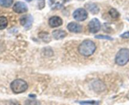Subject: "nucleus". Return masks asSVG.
<instances>
[{
  "instance_id": "nucleus-9",
  "label": "nucleus",
  "mask_w": 129,
  "mask_h": 105,
  "mask_svg": "<svg viewBox=\"0 0 129 105\" xmlns=\"http://www.w3.org/2000/svg\"><path fill=\"white\" fill-rule=\"evenodd\" d=\"M67 28L70 32L73 33H80L82 30V27L75 22H71L67 25Z\"/></svg>"
},
{
  "instance_id": "nucleus-14",
  "label": "nucleus",
  "mask_w": 129,
  "mask_h": 105,
  "mask_svg": "<svg viewBox=\"0 0 129 105\" xmlns=\"http://www.w3.org/2000/svg\"><path fill=\"white\" fill-rule=\"evenodd\" d=\"M109 13H110V16L113 18H117L120 17L119 12L116 10L114 9V8H111L110 10V12H109Z\"/></svg>"
},
{
  "instance_id": "nucleus-19",
  "label": "nucleus",
  "mask_w": 129,
  "mask_h": 105,
  "mask_svg": "<svg viewBox=\"0 0 129 105\" xmlns=\"http://www.w3.org/2000/svg\"><path fill=\"white\" fill-rule=\"evenodd\" d=\"M120 37L124 39H128L129 38V32H126L125 33H123V34H121L120 35Z\"/></svg>"
},
{
  "instance_id": "nucleus-7",
  "label": "nucleus",
  "mask_w": 129,
  "mask_h": 105,
  "mask_svg": "<svg viewBox=\"0 0 129 105\" xmlns=\"http://www.w3.org/2000/svg\"><path fill=\"white\" fill-rule=\"evenodd\" d=\"M13 10L17 13H26L28 11L27 5L23 2H17L13 7Z\"/></svg>"
},
{
  "instance_id": "nucleus-1",
  "label": "nucleus",
  "mask_w": 129,
  "mask_h": 105,
  "mask_svg": "<svg viewBox=\"0 0 129 105\" xmlns=\"http://www.w3.org/2000/svg\"><path fill=\"white\" fill-rule=\"evenodd\" d=\"M96 46L92 40H86L83 41L79 47V52L82 55L89 57L95 52Z\"/></svg>"
},
{
  "instance_id": "nucleus-17",
  "label": "nucleus",
  "mask_w": 129,
  "mask_h": 105,
  "mask_svg": "<svg viewBox=\"0 0 129 105\" xmlns=\"http://www.w3.org/2000/svg\"><path fill=\"white\" fill-rule=\"evenodd\" d=\"M38 5L39 9L42 10L45 6V0H38Z\"/></svg>"
},
{
  "instance_id": "nucleus-4",
  "label": "nucleus",
  "mask_w": 129,
  "mask_h": 105,
  "mask_svg": "<svg viewBox=\"0 0 129 105\" xmlns=\"http://www.w3.org/2000/svg\"><path fill=\"white\" fill-rule=\"evenodd\" d=\"M87 12L84 8H79L77 9L73 13V17L74 19L76 20L77 21H80L82 22L87 18Z\"/></svg>"
},
{
  "instance_id": "nucleus-6",
  "label": "nucleus",
  "mask_w": 129,
  "mask_h": 105,
  "mask_svg": "<svg viewBox=\"0 0 129 105\" xmlns=\"http://www.w3.org/2000/svg\"><path fill=\"white\" fill-rule=\"evenodd\" d=\"M33 20H34L33 17L29 15L22 16L20 19V22L25 29H30L32 27Z\"/></svg>"
},
{
  "instance_id": "nucleus-21",
  "label": "nucleus",
  "mask_w": 129,
  "mask_h": 105,
  "mask_svg": "<svg viewBox=\"0 0 129 105\" xmlns=\"http://www.w3.org/2000/svg\"><path fill=\"white\" fill-rule=\"evenodd\" d=\"M26 1H27V2H32V0H26Z\"/></svg>"
},
{
  "instance_id": "nucleus-20",
  "label": "nucleus",
  "mask_w": 129,
  "mask_h": 105,
  "mask_svg": "<svg viewBox=\"0 0 129 105\" xmlns=\"http://www.w3.org/2000/svg\"><path fill=\"white\" fill-rule=\"evenodd\" d=\"M6 105H20V104L18 102H17V101H10L8 102H7Z\"/></svg>"
},
{
  "instance_id": "nucleus-3",
  "label": "nucleus",
  "mask_w": 129,
  "mask_h": 105,
  "mask_svg": "<svg viewBox=\"0 0 129 105\" xmlns=\"http://www.w3.org/2000/svg\"><path fill=\"white\" fill-rule=\"evenodd\" d=\"M129 61V50L126 48L120 49L115 57V62L120 66L125 65Z\"/></svg>"
},
{
  "instance_id": "nucleus-16",
  "label": "nucleus",
  "mask_w": 129,
  "mask_h": 105,
  "mask_svg": "<svg viewBox=\"0 0 129 105\" xmlns=\"http://www.w3.org/2000/svg\"><path fill=\"white\" fill-rule=\"evenodd\" d=\"M79 103L81 104H98L99 102L98 101H80L79 102Z\"/></svg>"
},
{
  "instance_id": "nucleus-8",
  "label": "nucleus",
  "mask_w": 129,
  "mask_h": 105,
  "mask_svg": "<svg viewBox=\"0 0 129 105\" xmlns=\"http://www.w3.org/2000/svg\"><path fill=\"white\" fill-rule=\"evenodd\" d=\"M63 23L62 19L59 17L54 16L49 18V25L51 28H56L61 26Z\"/></svg>"
},
{
  "instance_id": "nucleus-10",
  "label": "nucleus",
  "mask_w": 129,
  "mask_h": 105,
  "mask_svg": "<svg viewBox=\"0 0 129 105\" xmlns=\"http://www.w3.org/2000/svg\"><path fill=\"white\" fill-rule=\"evenodd\" d=\"M52 35L54 39L59 40V39H62L65 37L67 35V33L65 31L62 30H56L53 31Z\"/></svg>"
},
{
  "instance_id": "nucleus-15",
  "label": "nucleus",
  "mask_w": 129,
  "mask_h": 105,
  "mask_svg": "<svg viewBox=\"0 0 129 105\" xmlns=\"http://www.w3.org/2000/svg\"><path fill=\"white\" fill-rule=\"evenodd\" d=\"M95 38L97 39H103V40H112L113 38L111 37L108 36V35H99L95 36Z\"/></svg>"
},
{
  "instance_id": "nucleus-2",
  "label": "nucleus",
  "mask_w": 129,
  "mask_h": 105,
  "mask_svg": "<svg viewBox=\"0 0 129 105\" xmlns=\"http://www.w3.org/2000/svg\"><path fill=\"white\" fill-rule=\"evenodd\" d=\"M10 87L13 92L18 94L25 92L28 88V84L23 80L17 79L11 83Z\"/></svg>"
},
{
  "instance_id": "nucleus-12",
  "label": "nucleus",
  "mask_w": 129,
  "mask_h": 105,
  "mask_svg": "<svg viewBox=\"0 0 129 105\" xmlns=\"http://www.w3.org/2000/svg\"><path fill=\"white\" fill-rule=\"evenodd\" d=\"M8 25V20L5 17H0V30H3L7 28Z\"/></svg>"
},
{
  "instance_id": "nucleus-11",
  "label": "nucleus",
  "mask_w": 129,
  "mask_h": 105,
  "mask_svg": "<svg viewBox=\"0 0 129 105\" xmlns=\"http://www.w3.org/2000/svg\"><path fill=\"white\" fill-rule=\"evenodd\" d=\"M85 7H86L87 9L92 13V14H97V13H99V11H100V8L98 6L96 5L94 3H87L85 5Z\"/></svg>"
},
{
  "instance_id": "nucleus-5",
  "label": "nucleus",
  "mask_w": 129,
  "mask_h": 105,
  "mask_svg": "<svg viewBox=\"0 0 129 105\" xmlns=\"http://www.w3.org/2000/svg\"><path fill=\"white\" fill-rule=\"evenodd\" d=\"M89 32L92 33H95L100 31L101 28V23L98 18H93L89 22L88 24Z\"/></svg>"
},
{
  "instance_id": "nucleus-13",
  "label": "nucleus",
  "mask_w": 129,
  "mask_h": 105,
  "mask_svg": "<svg viewBox=\"0 0 129 105\" xmlns=\"http://www.w3.org/2000/svg\"><path fill=\"white\" fill-rule=\"evenodd\" d=\"M13 0H0V5L5 8H8L13 4Z\"/></svg>"
},
{
  "instance_id": "nucleus-18",
  "label": "nucleus",
  "mask_w": 129,
  "mask_h": 105,
  "mask_svg": "<svg viewBox=\"0 0 129 105\" xmlns=\"http://www.w3.org/2000/svg\"><path fill=\"white\" fill-rule=\"evenodd\" d=\"M26 105H39V103L36 101H27Z\"/></svg>"
}]
</instances>
